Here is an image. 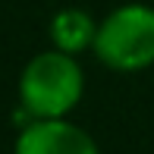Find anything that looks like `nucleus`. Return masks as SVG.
I'll return each instance as SVG.
<instances>
[{"instance_id": "1", "label": "nucleus", "mask_w": 154, "mask_h": 154, "mask_svg": "<svg viewBox=\"0 0 154 154\" xmlns=\"http://www.w3.org/2000/svg\"><path fill=\"white\" fill-rule=\"evenodd\" d=\"M85 94V72L72 54L57 47L41 51L19 72V107L29 120H60L79 107Z\"/></svg>"}, {"instance_id": "2", "label": "nucleus", "mask_w": 154, "mask_h": 154, "mask_svg": "<svg viewBox=\"0 0 154 154\" xmlns=\"http://www.w3.org/2000/svg\"><path fill=\"white\" fill-rule=\"evenodd\" d=\"M94 57L113 72H142L154 66V6L123 3L97 22Z\"/></svg>"}, {"instance_id": "3", "label": "nucleus", "mask_w": 154, "mask_h": 154, "mask_svg": "<svg viewBox=\"0 0 154 154\" xmlns=\"http://www.w3.org/2000/svg\"><path fill=\"white\" fill-rule=\"evenodd\" d=\"M13 154H101V148L91 132L60 116V120H29L13 142Z\"/></svg>"}, {"instance_id": "4", "label": "nucleus", "mask_w": 154, "mask_h": 154, "mask_svg": "<svg viewBox=\"0 0 154 154\" xmlns=\"http://www.w3.org/2000/svg\"><path fill=\"white\" fill-rule=\"evenodd\" d=\"M47 35H51V47L79 57L85 51H94L97 22H94L91 13L82 10V6H63V10H57L51 16Z\"/></svg>"}]
</instances>
